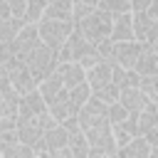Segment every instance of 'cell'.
<instances>
[{
    "label": "cell",
    "instance_id": "6da1fadb",
    "mask_svg": "<svg viewBox=\"0 0 158 158\" xmlns=\"http://www.w3.org/2000/svg\"><path fill=\"white\" fill-rule=\"evenodd\" d=\"M111 20H114V15H109L106 10H94L91 15H86L84 20H79V22H74V32H79L89 44H99V42H104V40H109V32H111Z\"/></svg>",
    "mask_w": 158,
    "mask_h": 158
},
{
    "label": "cell",
    "instance_id": "7a4b0ae2",
    "mask_svg": "<svg viewBox=\"0 0 158 158\" xmlns=\"http://www.w3.org/2000/svg\"><path fill=\"white\" fill-rule=\"evenodd\" d=\"M35 27H37V37H40V42H42L47 49H52L54 54L62 49V44L67 42V37L74 32V22L47 20V17H42Z\"/></svg>",
    "mask_w": 158,
    "mask_h": 158
},
{
    "label": "cell",
    "instance_id": "3957f363",
    "mask_svg": "<svg viewBox=\"0 0 158 158\" xmlns=\"http://www.w3.org/2000/svg\"><path fill=\"white\" fill-rule=\"evenodd\" d=\"M25 62V67L30 69V74H32V79L40 84L42 79H47L52 72H54V67H57V54L52 52V49H47L42 42L22 59Z\"/></svg>",
    "mask_w": 158,
    "mask_h": 158
},
{
    "label": "cell",
    "instance_id": "277c9868",
    "mask_svg": "<svg viewBox=\"0 0 158 158\" xmlns=\"http://www.w3.org/2000/svg\"><path fill=\"white\" fill-rule=\"evenodd\" d=\"M131 27L136 42H156L158 37V0L146 12H131Z\"/></svg>",
    "mask_w": 158,
    "mask_h": 158
},
{
    "label": "cell",
    "instance_id": "5b68a950",
    "mask_svg": "<svg viewBox=\"0 0 158 158\" xmlns=\"http://www.w3.org/2000/svg\"><path fill=\"white\" fill-rule=\"evenodd\" d=\"M2 77L10 81V86L15 89L17 96H25V94H30V91L37 89V81L32 79V74L25 67L22 59H10L7 64H2Z\"/></svg>",
    "mask_w": 158,
    "mask_h": 158
},
{
    "label": "cell",
    "instance_id": "8992f818",
    "mask_svg": "<svg viewBox=\"0 0 158 158\" xmlns=\"http://www.w3.org/2000/svg\"><path fill=\"white\" fill-rule=\"evenodd\" d=\"M141 47L143 42H111V49L106 54V62L114 64V67H121V69H133L138 54H141Z\"/></svg>",
    "mask_w": 158,
    "mask_h": 158
},
{
    "label": "cell",
    "instance_id": "52a82bcc",
    "mask_svg": "<svg viewBox=\"0 0 158 158\" xmlns=\"http://www.w3.org/2000/svg\"><path fill=\"white\" fill-rule=\"evenodd\" d=\"M133 72L138 77H156L158 74V52H156V42H143L141 54L133 64Z\"/></svg>",
    "mask_w": 158,
    "mask_h": 158
},
{
    "label": "cell",
    "instance_id": "ba28073f",
    "mask_svg": "<svg viewBox=\"0 0 158 158\" xmlns=\"http://www.w3.org/2000/svg\"><path fill=\"white\" fill-rule=\"evenodd\" d=\"M54 74L59 77L64 91H69V89H74V86H79V84L86 81V79H84V69H81L77 62H57Z\"/></svg>",
    "mask_w": 158,
    "mask_h": 158
},
{
    "label": "cell",
    "instance_id": "9c48e42d",
    "mask_svg": "<svg viewBox=\"0 0 158 158\" xmlns=\"http://www.w3.org/2000/svg\"><path fill=\"white\" fill-rule=\"evenodd\" d=\"M40 114H47V104L42 101V96L37 94V89L30 91V94H25V96H20L17 111H15L17 118H32V116H40Z\"/></svg>",
    "mask_w": 158,
    "mask_h": 158
},
{
    "label": "cell",
    "instance_id": "30bf717a",
    "mask_svg": "<svg viewBox=\"0 0 158 158\" xmlns=\"http://www.w3.org/2000/svg\"><path fill=\"white\" fill-rule=\"evenodd\" d=\"M12 44H15V52H17V57L20 59H25L37 44H40V37H37V27L35 25H25L17 35H15V40H12Z\"/></svg>",
    "mask_w": 158,
    "mask_h": 158
},
{
    "label": "cell",
    "instance_id": "8fae6325",
    "mask_svg": "<svg viewBox=\"0 0 158 158\" xmlns=\"http://www.w3.org/2000/svg\"><path fill=\"white\" fill-rule=\"evenodd\" d=\"M109 40H111V42H131V40H133L131 12L114 15V20H111V32H109Z\"/></svg>",
    "mask_w": 158,
    "mask_h": 158
},
{
    "label": "cell",
    "instance_id": "7c38bea8",
    "mask_svg": "<svg viewBox=\"0 0 158 158\" xmlns=\"http://www.w3.org/2000/svg\"><path fill=\"white\" fill-rule=\"evenodd\" d=\"M133 118H136V133L138 136H146L148 131L158 128V106H156V101H148L146 109L133 114Z\"/></svg>",
    "mask_w": 158,
    "mask_h": 158
},
{
    "label": "cell",
    "instance_id": "4fadbf2b",
    "mask_svg": "<svg viewBox=\"0 0 158 158\" xmlns=\"http://www.w3.org/2000/svg\"><path fill=\"white\" fill-rule=\"evenodd\" d=\"M84 79H86L89 89H91V91H96L99 86H104V84H109V81H111V64H109L106 59H101L99 64H94L91 69H86V72H84Z\"/></svg>",
    "mask_w": 158,
    "mask_h": 158
},
{
    "label": "cell",
    "instance_id": "5bb4252c",
    "mask_svg": "<svg viewBox=\"0 0 158 158\" xmlns=\"http://www.w3.org/2000/svg\"><path fill=\"white\" fill-rule=\"evenodd\" d=\"M47 114H49L57 123H64L67 118H74V116H77V109H74L72 101L67 99V91H62L59 99H54V101L47 106Z\"/></svg>",
    "mask_w": 158,
    "mask_h": 158
},
{
    "label": "cell",
    "instance_id": "9a60e30c",
    "mask_svg": "<svg viewBox=\"0 0 158 158\" xmlns=\"http://www.w3.org/2000/svg\"><path fill=\"white\" fill-rule=\"evenodd\" d=\"M153 151H156V148H151V146L146 143V138L136 136V138H131L126 146H121V148L116 151V158H151Z\"/></svg>",
    "mask_w": 158,
    "mask_h": 158
},
{
    "label": "cell",
    "instance_id": "2e32d148",
    "mask_svg": "<svg viewBox=\"0 0 158 158\" xmlns=\"http://www.w3.org/2000/svg\"><path fill=\"white\" fill-rule=\"evenodd\" d=\"M62 91H64V86H62V81H59V77H57L54 72H52L47 79H42V81L37 84V94L42 96V101H44L47 106H49L54 99H59Z\"/></svg>",
    "mask_w": 158,
    "mask_h": 158
},
{
    "label": "cell",
    "instance_id": "e0dca14e",
    "mask_svg": "<svg viewBox=\"0 0 158 158\" xmlns=\"http://www.w3.org/2000/svg\"><path fill=\"white\" fill-rule=\"evenodd\" d=\"M17 101L20 96L15 94V89L10 86V81L5 77H0V116H10L17 111Z\"/></svg>",
    "mask_w": 158,
    "mask_h": 158
},
{
    "label": "cell",
    "instance_id": "ac0fdd59",
    "mask_svg": "<svg viewBox=\"0 0 158 158\" xmlns=\"http://www.w3.org/2000/svg\"><path fill=\"white\" fill-rule=\"evenodd\" d=\"M118 104H121L128 114H138L141 109H146L148 99H146L138 89H121V91H118Z\"/></svg>",
    "mask_w": 158,
    "mask_h": 158
},
{
    "label": "cell",
    "instance_id": "d6986e66",
    "mask_svg": "<svg viewBox=\"0 0 158 158\" xmlns=\"http://www.w3.org/2000/svg\"><path fill=\"white\" fill-rule=\"evenodd\" d=\"M72 2L74 0H47V7H44V15L42 17L72 22Z\"/></svg>",
    "mask_w": 158,
    "mask_h": 158
},
{
    "label": "cell",
    "instance_id": "ffe728a7",
    "mask_svg": "<svg viewBox=\"0 0 158 158\" xmlns=\"http://www.w3.org/2000/svg\"><path fill=\"white\" fill-rule=\"evenodd\" d=\"M138 74L133 69H121V67H114L111 64V84L121 91V89H138Z\"/></svg>",
    "mask_w": 158,
    "mask_h": 158
},
{
    "label": "cell",
    "instance_id": "44dd1931",
    "mask_svg": "<svg viewBox=\"0 0 158 158\" xmlns=\"http://www.w3.org/2000/svg\"><path fill=\"white\" fill-rule=\"evenodd\" d=\"M67 141H69V133L64 131V126H52L49 131H44V136H42V143H44V153H49V151H57V148H64L67 146Z\"/></svg>",
    "mask_w": 158,
    "mask_h": 158
},
{
    "label": "cell",
    "instance_id": "7402d4cb",
    "mask_svg": "<svg viewBox=\"0 0 158 158\" xmlns=\"http://www.w3.org/2000/svg\"><path fill=\"white\" fill-rule=\"evenodd\" d=\"M44 7H47V0H27L25 12H22V22L25 25H37L44 15Z\"/></svg>",
    "mask_w": 158,
    "mask_h": 158
},
{
    "label": "cell",
    "instance_id": "603a6c76",
    "mask_svg": "<svg viewBox=\"0 0 158 158\" xmlns=\"http://www.w3.org/2000/svg\"><path fill=\"white\" fill-rule=\"evenodd\" d=\"M25 27L22 17H7V20H0V42H10L15 40V35Z\"/></svg>",
    "mask_w": 158,
    "mask_h": 158
},
{
    "label": "cell",
    "instance_id": "cb8c5ba5",
    "mask_svg": "<svg viewBox=\"0 0 158 158\" xmlns=\"http://www.w3.org/2000/svg\"><path fill=\"white\" fill-rule=\"evenodd\" d=\"M67 146H69V151H72V156H74V158H86V156H89V143H86V138H84V133H81V131L69 133Z\"/></svg>",
    "mask_w": 158,
    "mask_h": 158
},
{
    "label": "cell",
    "instance_id": "d4e9b609",
    "mask_svg": "<svg viewBox=\"0 0 158 158\" xmlns=\"http://www.w3.org/2000/svg\"><path fill=\"white\" fill-rule=\"evenodd\" d=\"M89 96H91V89H89V84H86V81L67 91V99L72 101V106H74L77 111H79V109H81V106L86 104V99H89Z\"/></svg>",
    "mask_w": 158,
    "mask_h": 158
},
{
    "label": "cell",
    "instance_id": "484cf974",
    "mask_svg": "<svg viewBox=\"0 0 158 158\" xmlns=\"http://www.w3.org/2000/svg\"><path fill=\"white\" fill-rule=\"evenodd\" d=\"M138 91L148 101H156L158 104V84H156V77H141L138 79Z\"/></svg>",
    "mask_w": 158,
    "mask_h": 158
},
{
    "label": "cell",
    "instance_id": "4316f807",
    "mask_svg": "<svg viewBox=\"0 0 158 158\" xmlns=\"http://www.w3.org/2000/svg\"><path fill=\"white\" fill-rule=\"evenodd\" d=\"M91 96H96L101 104H106V106H109V104H116V101H118V89H116V86L109 81V84L99 86L96 91H91Z\"/></svg>",
    "mask_w": 158,
    "mask_h": 158
},
{
    "label": "cell",
    "instance_id": "83f0119b",
    "mask_svg": "<svg viewBox=\"0 0 158 158\" xmlns=\"http://www.w3.org/2000/svg\"><path fill=\"white\" fill-rule=\"evenodd\" d=\"M35 156V151L30 148V146H25V143H12V146H7L2 153H0V158H32Z\"/></svg>",
    "mask_w": 158,
    "mask_h": 158
},
{
    "label": "cell",
    "instance_id": "f1b7e54d",
    "mask_svg": "<svg viewBox=\"0 0 158 158\" xmlns=\"http://www.w3.org/2000/svg\"><path fill=\"white\" fill-rule=\"evenodd\" d=\"M99 10H106L109 15H121V12H131V2L128 0H99Z\"/></svg>",
    "mask_w": 158,
    "mask_h": 158
},
{
    "label": "cell",
    "instance_id": "f546056e",
    "mask_svg": "<svg viewBox=\"0 0 158 158\" xmlns=\"http://www.w3.org/2000/svg\"><path fill=\"white\" fill-rule=\"evenodd\" d=\"M126 116H128V111H126V109H123V106H121L118 101H116V104H109V106H106V121H109L111 126L121 123V121H123Z\"/></svg>",
    "mask_w": 158,
    "mask_h": 158
},
{
    "label": "cell",
    "instance_id": "4dcf8cb0",
    "mask_svg": "<svg viewBox=\"0 0 158 158\" xmlns=\"http://www.w3.org/2000/svg\"><path fill=\"white\" fill-rule=\"evenodd\" d=\"M96 7H89V5H84V2H72V22H79V20H84L86 15H91Z\"/></svg>",
    "mask_w": 158,
    "mask_h": 158
},
{
    "label": "cell",
    "instance_id": "1f68e13d",
    "mask_svg": "<svg viewBox=\"0 0 158 158\" xmlns=\"http://www.w3.org/2000/svg\"><path fill=\"white\" fill-rule=\"evenodd\" d=\"M10 59H20V57H17V52H15L12 40H10V42H0V67H2V64H7Z\"/></svg>",
    "mask_w": 158,
    "mask_h": 158
},
{
    "label": "cell",
    "instance_id": "d6a6232c",
    "mask_svg": "<svg viewBox=\"0 0 158 158\" xmlns=\"http://www.w3.org/2000/svg\"><path fill=\"white\" fill-rule=\"evenodd\" d=\"M2 2L10 7V15H12V17H22L25 5H27V0H2Z\"/></svg>",
    "mask_w": 158,
    "mask_h": 158
},
{
    "label": "cell",
    "instance_id": "836d02e7",
    "mask_svg": "<svg viewBox=\"0 0 158 158\" xmlns=\"http://www.w3.org/2000/svg\"><path fill=\"white\" fill-rule=\"evenodd\" d=\"M17 128V116L15 114H10V116H0V133H5V131H15Z\"/></svg>",
    "mask_w": 158,
    "mask_h": 158
},
{
    "label": "cell",
    "instance_id": "e575fe53",
    "mask_svg": "<svg viewBox=\"0 0 158 158\" xmlns=\"http://www.w3.org/2000/svg\"><path fill=\"white\" fill-rule=\"evenodd\" d=\"M12 143H17V131H5V133H0V153H2L7 146H12Z\"/></svg>",
    "mask_w": 158,
    "mask_h": 158
},
{
    "label": "cell",
    "instance_id": "d590c367",
    "mask_svg": "<svg viewBox=\"0 0 158 158\" xmlns=\"http://www.w3.org/2000/svg\"><path fill=\"white\" fill-rule=\"evenodd\" d=\"M128 2H131V12H146L156 0H128Z\"/></svg>",
    "mask_w": 158,
    "mask_h": 158
},
{
    "label": "cell",
    "instance_id": "8d00e7d4",
    "mask_svg": "<svg viewBox=\"0 0 158 158\" xmlns=\"http://www.w3.org/2000/svg\"><path fill=\"white\" fill-rule=\"evenodd\" d=\"M47 158H74L72 156V151H69V146H64V148H57V151H49V153H44Z\"/></svg>",
    "mask_w": 158,
    "mask_h": 158
},
{
    "label": "cell",
    "instance_id": "74e56055",
    "mask_svg": "<svg viewBox=\"0 0 158 158\" xmlns=\"http://www.w3.org/2000/svg\"><path fill=\"white\" fill-rule=\"evenodd\" d=\"M77 2H84V5H89V7H99V0H77Z\"/></svg>",
    "mask_w": 158,
    "mask_h": 158
},
{
    "label": "cell",
    "instance_id": "f35d334b",
    "mask_svg": "<svg viewBox=\"0 0 158 158\" xmlns=\"http://www.w3.org/2000/svg\"><path fill=\"white\" fill-rule=\"evenodd\" d=\"M86 158H101V156H99V153H94V151H89V156H86Z\"/></svg>",
    "mask_w": 158,
    "mask_h": 158
},
{
    "label": "cell",
    "instance_id": "ab89813d",
    "mask_svg": "<svg viewBox=\"0 0 158 158\" xmlns=\"http://www.w3.org/2000/svg\"><path fill=\"white\" fill-rule=\"evenodd\" d=\"M32 158H47V156H32Z\"/></svg>",
    "mask_w": 158,
    "mask_h": 158
},
{
    "label": "cell",
    "instance_id": "60d3db41",
    "mask_svg": "<svg viewBox=\"0 0 158 158\" xmlns=\"http://www.w3.org/2000/svg\"><path fill=\"white\" fill-rule=\"evenodd\" d=\"M0 77H2V67H0Z\"/></svg>",
    "mask_w": 158,
    "mask_h": 158
}]
</instances>
